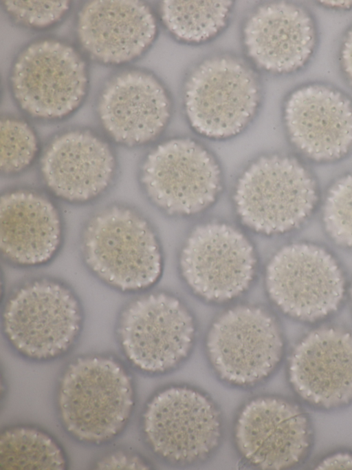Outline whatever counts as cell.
I'll return each instance as SVG.
<instances>
[{
    "label": "cell",
    "mask_w": 352,
    "mask_h": 470,
    "mask_svg": "<svg viewBox=\"0 0 352 470\" xmlns=\"http://www.w3.org/2000/svg\"><path fill=\"white\" fill-rule=\"evenodd\" d=\"M84 262L106 285L122 292L145 289L162 272V256L155 234L135 210L113 204L96 212L82 229Z\"/></svg>",
    "instance_id": "1"
},
{
    "label": "cell",
    "mask_w": 352,
    "mask_h": 470,
    "mask_svg": "<svg viewBox=\"0 0 352 470\" xmlns=\"http://www.w3.org/2000/svg\"><path fill=\"white\" fill-rule=\"evenodd\" d=\"M57 405L62 424L75 438L89 443L108 441L122 431L131 417V378L113 358H78L60 377Z\"/></svg>",
    "instance_id": "2"
},
{
    "label": "cell",
    "mask_w": 352,
    "mask_h": 470,
    "mask_svg": "<svg viewBox=\"0 0 352 470\" xmlns=\"http://www.w3.org/2000/svg\"><path fill=\"white\" fill-rule=\"evenodd\" d=\"M82 324L80 303L65 284L34 278L16 287L1 312L4 336L23 356L47 360L66 353L75 343Z\"/></svg>",
    "instance_id": "3"
},
{
    "label": "cell",
    "mask_w": 352,
    "mask_h": 470,
    "mask_svg": "<svg viewBox=\"0 0 352 470\" xmlns=\"http://www.w3.org/2000/svg\"><path fill=\"white\" fill-rule=\"evenodd\" d=\"M261 99L259 79L243 59L221 54L194 66L183 88L191 127L208 138L221 139L243 131L255 116Z\"/></svg>",
    "instance_id": "4"
},
{
    "label": "cell",
    "mask_w": 352,
    "mask_h": 470,
    "mask_svg": "<svg viewBox=\"0 0 352 470\" xmlns=\"http://www.w3.org/2000/svg\"><path fill=\"white\" fill-rule=\"evenodd\" d=\"M234 201L242 223L265 234L299 227L318 201L316 182L297 159L268 155L250 165L239 178Z\"/></svg>",
    "instance_id": "5"
},
{
    "label": "cell",
    "mask_w": 352,
    "mask_h": 470,
    "mask_svg": "<svg viewBox=\"0 0 352 470\" xmlns=\"http://www.w3.org/2000/svg\"><path fill=\"white\" fill-rule=\"evenodd\" d=\"M12 96L29 116L60 119L76 111L87 92L85 60L71 45L53 39L35 41L15 57L9 76Z\"/></svg>",
    "instance_id": "6"
},
{
    "label": "cell",
    "mask_w": 352,
    "mask_h": 470,
    "mask_svg": "<svg viewBox=\"0 0 352 470\" xmlns=\"http://www.w3.org/2000/svg\"><path fill=\"white\" fill-rule=\"evenodd\" d=\"M195 323L177 298L164 294L144 295L122 309L117 333L127 360L150 374L167 371L188 355L195 338Z\"/></svg>",
    "instance_id": "7"
},
{
    "label": "cell",
    "mask_w": 352,
    "mask_h": 470,
    "mask_svg": "<svg viewBox=\"0 0 352 470\" xmlns=\"http://www.w3.org/2000/svg\"><path fill=\"white\" fill-rule=\"evenodd\" d=\"M267 290L285 314L315 322L335 312L345 292L344 274L325 249L298 243L281 248L266 269Z\"/></svg>",
    "instance_id": "8"
},
{
    "label": "cell",
    "mask_w": 352,
    "mask_h": 470,
    "mask_svg": "<svg viewBox=\"0 0 352 470\" xmlns=\"http://www.w3.org/2000/svg\"><path fill=\"white\" fill-rule=\"evenodd\" d=\"M145 438L158 456L192 464L209 456L221 437V419L214 403L202 393L173 387L156 394L142 417Z\"/></svg>",
    "instance_id": "9"
},
{
    "label": "cell",
    "mask_w": 352,
    "mask_h": 470,
    "mask_svg": "<svg viewBox=\"0 0 352 470\" xmlns=\"http://www.w3.org/2000/svg\"><path fill=\"white\" fill-rule=\"evenodd\" d=\"M206 349L221 379L248 386L275 370L283 356V339L272 315L260 307L241 305L216 319L208 333Z\"/></svg>",
    "instance_id": "10"
},
{
    "label": "cell",
    "mask_w": 352,
    "mask_h": 470,
    "mask_svg": "<svg viewBox=\"0 0 352 470\" xmlns=\"http://www.w3.org/2000/svg\"><path fill=\"white\" fill-rule=\"evenodd\" d=\"M140 179L149 199L170 214L198 213L221 190L215 159L190 139H170L154 147L142 163Z\"/></svg>",
    "instance_id": "11"
},
{
    "label": "cell",
    "mask_w": 352,
    "mask_h": 470,
    "mask_svg": "<svg viewBox=\"0 0 352 470\" xmlns=\"http://www.w3.org/2000/svg\"><path fill=\"white\" fill-rule=\"evenodd\" d=\"M182 275L201 298L223 302L235 298L250 286L255 273L253 247L236 228L223 223L197 226L182 251Z\"/></svg>",
    "instance_id": "12"
},
{
    "label": "cell",
    "mask_w": 352,
    "mask_h": 470,
    "mask_svg": "<svg viewBox=\"0 0 352 470\" xmlns=\"http://www.w3.org/2000/svg\"><path fill=\"white\" fill-rule=\"evenodd\" d=\"M234 438L241 456L262 469L291 468L307 456L312 430L307 415L287 399L265 396L252 400L237 418Z\"/></svg>",
    "instance_id": "13"
},
{
    "label": "cell",
    "mask_w": 352,
    "mask_h": 470,
    "mask_svg": "<svg viewBox=\"0 0 352 470\" xmlns=\"http://www.w3.org/2000/svg\"><path fill=\"white\" fill-rule=\"evenodd\" d=\"M288 378L298 396L321 409L352 402V332L324 326L306 334L288 361Z\"/></svg>",
    "instance_id": "14"
},
{
    "label": "cell",
    "mask_w": 352,
    "mask_h": 470,
    "mask_svg": "<svg viewBox=\"0 0 352 470\" xmlns=\"http://www.w3.org/2000/svg\"><path fill=\"white\" fill-rule=\"evenodd\" d=\"M283 117L290 141L311 160L334 161L352 150V101L336 88L299 87L287 97Z\"/></svg>",
    "instance_id": "15"
},
{
    "label": "cell",
    "mask_w": 352,
    "mask_h": 470,
    "mask_svg": "<svg viewBox=\"0 0 352 470\" xmlns=\"http://www.w3.org/2000/svg\"><path fill=\"white\" fill-rule=\"evenodd\" d=\"M96 108L107 135L119 144L134 147L149 143L161 134L170 116L171 102L155 75L130 69L106 81Z\"/></svg>",
    "instance_id": "16"
},
{
    "label": "cell",
    "mask_w": 352,
    "mask_h": 470,
    "mask_svg": "<svg viewBox=\"0 0 352 470\" xmlns=\"http://www.w3.org/2000/svg\"><path fill=\"white\" fill-rule=\"evenodd\" d=\"M116 168L109 143L87 129L56 136L46 145L39 163L47 190L72 203H87L102 195L113 183Z\"/></svg>",
    "instance_id": "17"
},
{
    "label": "cell",
    "mask_w": 352,
    "mask_h": 470,
    "mask_svg": "<svg viewBox=\"0 0 352 470\" xmlns=\"http://www.w3.org/2000/svg\"><path fill=\"white\" fill-rule=\"evenodd\" d=\"M245 53L259 69L287 74L302 68L317 43L314 19L302 6L287 1L261 4L243 24Z\"/></svg>",
    "instance_id": "18"
},
{
    "label": "cell",
    "mask_w": 352,
    "mask_h": 470,
    "mask_svg": "<svg viewBox=\"0 0 352 470\" xmlns=\"http://www.w3.org/2000/svg\"><path fill=\"white\" fill-rule=\"evenodd\" d=\"M157 32L151 8L138 0H94L85 3L76 21L84 50L107 64L133 61L144 54Z\"/></svg>",
    "instance_id": "19"
},
{
    "label": "cell",
    "mask_w": 352,
    "mask_h": 470,
    "mask_svg": "<svg viewBox=\"0 0 352 470\" xmlns=\"http://www.w3.org/2000/svg\"><path fill=\"white\" fill-rule=\"evenodd\" d=\"M63 223L54 202L30 189H14L0 198V252L11 264L36 267L57 254Z\"/></svg>",
    "instance_id": "20"
},
{
    "label": "cell",
    "mask_w": 352,
    "mask_h": 470,
    "mask_svg": "<svg viewBox=\"0 0 352 470\" xmlns=\"http://www.w3.org/2000/svg\"><path fill=\"white\" fill-rule=\"evenodd\" d=\"M233 1L228 0H166L159 13L167 30L179 41L198 44L221 33L229 21Z\"/></svg>",
    "instance_id": "21"
},
{
    "label": "cell",
    "mask_w": 352,
    "mask_h": 470,
    "mask_svg": "<svg viewBox=\"0 0 352 470\" xmlns=\"http://www.w3.org/2000/svg\"><path fill=\"white\" fill-rule=\"evenodd\" d=\"M0 465L7 470H63L66 462L60 447L47 433L17 426L1 434Z\"/></svg>",
    "instance_id": "22"
},
{
    "label": "cell",
    "mask_w": 352,
    "mask_h": 470,
    "mask_svg": "<svg viewBox=\"0 0 352 470\" xmlns=\"http://www.w3.org/2000/svg\"><path fill=\"white\" fill-rule=\"evenodd\" d=\"M38 152V141L25 121L4 117L0 121V170L5 175L20 173L29 167Z\"/></svg>",
    "instance_id": "23"
},
{
    "label": "cell",
    "mask_w": 352,
    "mask_h": 470,
    "mask_svg": "<svg viewBox=\"0 0 352 470\" xmlns=\"http://www.w3.org/2000/svg\"><path fill=\"white\" fill-rule=\"evenodd\" d=\"M324 228L338 245L352 249V174L329 188L322 208Z\"/></svg>",
    "instance_id": "24"
},
{
    "label": "cell",
    "mask_w": 352,
    "mask_h": 470,
    "mask_svg": "<svg viewBox=\"0 0 352 470\" xmlns=\"http://www.w3.org/2000/svg\"><path fill=\"white\" fill-rule=\"evenodd\" d=\"M6 12L16 23L33 28H45L60 21L70 8L66 0L2 1Z\"/></svg>",
    "instance_id": "25"
},
{
    "label": "cell",
    "mask_w": 352,
    "mask_h": 470,
    "mask_svg": "<svg viewBox=\"0 0 352 470\" xmlns=\"http://www.w3.org/2000/svg\"><path fill=\"white\" fill-rule=\"evenodd\" d=\"M98 469H148V465L138 456L116 451L103 457L96 465Z\"/></svg>",
    "instance_id": "26"
},
{
    "label": "cell",
    "mask_w": 352,
    "mask_h": 470,
    "mask_svg": "<svg viewBox=\"0 0 352 470\" xmlns=\"http://www.w3.org/2000/svg\"><path fill=\"white\" fill-rule=\"evenodd\" d=\"M340 61L344 76L352 85V27L346 31L342 39Z\"/></svg>",
    "instance_id": "27"
},
{
    "label": "cell",
    "mask_w": 352,
    "mask_h": 470,
    "mask_svg": "<svg viewBox=\"0 0 352 470\" xmlns=\"http://www.w3.org/2000/svg\"><path fill=\"white\" fill-rule=\"evenodd\" d=\"M315 469H352V453L338 452L321 460Z\"/></svg>",
    "instance_id": "28"
},
{
    "label": "cell",
    "mask_w": 352,
    "mask_h": 470,
    "mask_svg": "<svg viewBox=\"0 0 352 470\" xmlns=\"http://www.w3.org/2000/svg\"><path fill=\"white\" fill-rule=\"evenodd\" d=\"M321 4L332 8H350L352 7V1H321Z\"/></svg>",
    "instance_id": "29"
},
{
    "label": "cell",
    "mask_w": 352,
    "mask_h": 470,
    "mask_svg": "<svg viewBox=\"0 0 352 470\" xmlns=\"http://www.w3.org/2000/svg\"><path fill=\"white\" fill-rule=\"evenodd\" d=\"M351 302H352V286H351Z\"/></svg>",
    "instance_id": "30"
}]
</instances>
